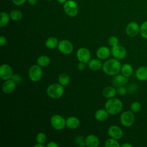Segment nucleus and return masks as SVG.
Wrapping results in <instances>:
<instances>
[{
  "mask_svg": "<svg viewBox=\"0 0 147 147\" xmlns=\"http://www.w3.org/2000/svg\"><path fill=\"white\" fill-rule=\"evenodd\" d=\"M121 64L117 59H111L106 61L102 65L103 71L106 75L114 76L119 73L121 69Z\"/></svg>",
  "mask_w": 147,
  "mask_h": 147,
  "instance_id": "f257e3e1",
  "label": "nucleus"
},
{
  "mask_svg": "<svg viewBox=\"0 0 147 147\" xmlns=\"http://www.w3.org/2000/svg\"><path fill=\"white\" fill-rule=\"evenodd\" d=\"M123 104L122 101L117 98L109 99L105 103V109L110 115H117L122 110Z\"/></svg>",
  "mask_w": 147,
  "mask_h": 147,
  "instance_id": "f03ea898",
  "label": "nucleus"
},
{
  "mask_svg": "<svg viewBox=\"0 0 147 147\" xmlns=\"http://www.w3.org/2000/svg\"><path fill=\"white\" fill-rule=\"evenodd\" d=\"M48 95L52 99H58L62 96L64 93L63 86L60 83H54L49 85L47 90Z\"/></svg>",
  "mask_w": 147,
  "mask_h": 147,
  "instance_id": "7ed1b4c3",
  "label": "nucleus"
},
{
  "mask_svg": "<svg viewBox=\"0 0 147 147\" xmlns=\"http://www.w3.org/2000/svg\"><path fill=\"white\" fill-rule=\"evenodd\" d=\"M64 12L71 17L76 16L78 13V6L75 1L68 0L63 5Z\"/></svg>",
  "mask_w": 147,
  "mask_h": 147,
  "instance_id": "20e7f679",
  "label": "nucleus"
},
{
  "mask_svg": "<svg viewBox=\"0 0 147 147\" xmlns=\"http://www.w3.org/2000/svg\"><path fill=\"white\" fill-rule=\"evenodd\" d=\"M135 121V117L131 111H126L122 113L120 116V122L125 127L132 126Z\"/></svg>",
  "mask_w": 147,
  "mask_h": 147,
  "instance_id": "39448f33",
  "label": "nucleus"
},
{
  "mask_svg": "<svg viewBox=\"0 0 147 147\" xmlns=\"http://www.w3.org/2000/svg\"><path fill=\"white\" fill-rule=\"evenodd\" d=\"M28 75L32 81L34 82L39 81L42 75V71L41 67L38 64L31 66L29 69Z\"/></svg>",
  "mask_w": 147,
  "mask_h": 147,
  "instance_id": "423d86ee",
  "label": "nucleus"
},
{
  "mask_svg": "<svg viewBox=\"0 0 147 147\" xmlns=\"http://www.w3.org/2000/svg\"><path fill=\"white\" fill-rule=\"evenodd\" d=\"M51 124L56 130H61L64 128L66 125V121L60 115H53L51 118Z\"/></svg>",
  "mask_w": 147,
  "mask_h": 147,
  "instance_id": "0eeeda50",
  "label": "nucleus"
},
{
  "mask_svg": "<svg viewBox=\"0 0 147 147\" xmlns=\"http://www.w3.org/2000/svg\"><path fill=\"white\" fill-rule=\"evenodd\" d=\"M59 51L63 54L69 55L72 52L73 45L72 43L67 40H62L59 41L58 44Z\"/></svg>",
  "mask_w": 147,
  "mask_h": 147,
  "instance_id": "6e6552de",
  "label": "nucleus"
},
{
  "mask_svg": "<svg viewBox=\"0 0 147 147\" xmlns=\"http://www.w3.org/2000/svg\"><path fill=\"white\" fill-rule=\"evenodd\" d=\"M111 53L115 59L118 60H121L124 59L126 56V49L119 45H117L114 47H112L111 49Z\"/></svg>",
  "mask_w": 147,
  "mask_h": 147,
  "instance_id": "1a4fd4ad",
  "label": "nucleus"
},
{
  "mask_svg": "<svg viewBox=\"0 0 147 147\" xmlns=\"http://www.w3.org/2000/svg\"><path fill=\"white\" fill-rule=\"evenodd\" d=\"M76 56L80 62L87 63L91 59V53L88 49L81 48L78 50Z\"/></svg>",
  "mask_w": 147,
  "mask_h": 147,
  "instance_id": "9d476101",
  "label": "nucleus"
},
{
  "mask_svg": "<svg viewBox=\"0 0 147 147\" xmlns=\"http://www.w3.org/2000/svg\"><path fill=\"white\" fill-rule=\"evenodd\" d=\"M13 72L11 67L7 64H3L0 67V77L2 80H6L11 79Z\"/></svg>",
  "mask_w": 147,
  "mask_h": 147,
  "instance_id": "9b49d317",
  "label": "nucleus"
},
{
  "mask_svg": "<svg viewBox=\"0 0 147 147\" xmlns=\"http://www.w3.org/2000/svg\"><path fill=\"white\" fill-rule=\"evenodd\" d=\"M140 26L135 21L130 22L126 26V33L129 37H135L140 33Z\"/></svg>",
  "mask_w": 147,
  "mask_h": 147,
  "instance_id": "f8f14e48",
  "label": "nucleus"
},
{
  "mask_svg": "<svg viewBox=\"0 0 147 147\" xmlns=\"http://www.w3.org/2000/svg\"><path fill=\"white\" fill-rule=\"evenodd\" d=\"M109 136L115 140H119L123 137V131L121 127L117 125L111 126L108 129Z\"/></svg>",
  "mask_w": 147,
  "mask_h": 147,
  "instance_id": "ddd939ff",
  "label": "nucleus"
},
{
  "mask_svg": "<svg viewBox=\"0 0 147 147\" xmlns=\"http://www.w3.org/2000/svg\"><path fill=\"white\" fill-rule=\"evenodd\" d=\"M128 82L127 77L125 76L123 74H117L114 75L112 79V84L115 87H119L123 86Z\"/></svg>",
  "mask_w": 147,
  "mask_h": 147,
  "instance_id": "4468645a",
  "label": "nucleus"
},
{
  "mask_svg": "<svg viewBox=\"0 0 147 147\" xmlns=\"http://www.w3.org/2000/svg\"><path fill=\"white\" fill-rule=\"evenodd\" d=\"M16 86V83L12 79H10L5 80V82L3 83L2 89L4 93L9 94L14 90Z\"/></svg>",
  "mask_w": 147,
  "mask_h": 147,
  "instance_id": "2eb2a0df",
  "label": "nucleus"
},
{
  "mask_svg": "<svg viewBox=\"0 0 147 147\" xmlns=\"http://www.w3.org/2000/svg\"><path fill=\"white\" fill-rule=\"evenodd\" d=\"M85 144L88 147H97L99 145V140L96 136L90 134L85 138Z\"/></svg>",
  "mask_w": 147,
  "mask_h": 147,
  "instance_id": "dca6fc26",
  "label": "nucleus"
},
{
  "mask_svg": "<svg viewBox=\"0 0 147 147\" xmlns=\"http://www.w3.org/2000/svg\"><path fill=\"white\" fill-rule=\"evenodd\" d=\"M111 51L106 47H102L96 51V56L99 59L105 60L110 55Z\"/></svg>",
  "mask_w": 147,
  "mask_h": 147,
  "instance_id": "f3484780",
  "label": "nucleus"
},
{
  "mask_svg": "<svg viewBox=\"0 0 147 147\" xmlns=\"http://www.w3.org/2000/svg\"><path fill=\"white\" fill-rule=\"evenodd\" d=\"M136 76L140 81L147 80V66H142L136 70Z\"/></svg>",
  "mask_w": 147,
  "mask_h": 147,
  "instance_id": "a211bd4d",
  "label": "nucleus"
},
{
  "mask_svg": "<svg viewBox=\"0 0 147 147\" xmlns=\"http://www.w3.org/2000/svg\"><path fill=\"white\" fill-rule=\"evenodd\" d=\"M80 125L79 119L76 117H70L66 120V126L71 129H75Z\"/></svg>",
  "mask_w": 147,
  "mask_h": 147,
  "instance_id": "6ab92c4d",
  "label": "nucleus"
},
{
  "mask_svg": "<svg viewBox=\"0 0 147 147\" xmlns=\"http://www.w3.org/2000/svg\"><path fill=\"white\" fill-rule=\"evenodd\" d=\"M109 117V113L105 109H99L95 113V119L100 122L106 121Z\"/></svg>",
  "mask_w": 147,
  "mask_h": 147,
  "instance_id": "aec40b11",
  "label": "nucleus"
},
{
  "mask_svg": "<svg viewBox=\"0 0 147 147\" xmlns=\"http://www.w3.org/2000/svg\"><path fill=\"white\" fill-rule=\"evenodd\" d=\"M102 94L106 98H114L117 94V90L114 87L108 86L103 89Z\"/></svg>",
  "mask_w": 147,
  "mask_h": 147,
  "instance_id": "412c9836",
  "label": "nucleus"
},
{
  "mask_svg": "<svg viewBox=\"0 0 147 147\" xmlns=\"http://www.w3.org/2000/svg\"><path fill=\"white\" fill-rule=\"evenodd\" d=\"M88 66L90 69L93 71H97L102 67V64L100 60L94 59L89 61L88 63Z\"/></svg>",
  "mask_w": 147,
  "mask_h": 147,
  "instance_id": "4be33fe9",
  "label": "nucleus"
},
{
  "mask_svg": "<svg viewBox=\"0 0 147 147\" xmlns=\"http://www.w3.org/2000/svg\"><path fill=\"white\" fill-rule=\"evenodd\" d=\"M121 71L122 74L128 78L132 75L133 72V69L130 64L125 63L122 65Z\"/></svg>",
  "mask_w": 147,
  "mask_h": 147,
  "instance_id": "5701e85b",
  "label": "nucleus"
},
{
  "mask_svg": "<svg viewBox=\"0 0 147 147\" xmlns=\"http://www.w3.org/2000/svg\"><path fill=\"white\" fill-rule=\"evenodd\" d=\"M59 42V41L57 38L51 37L47 40L45 42V45L49 49H54L58 46Z\"/></svg>",
  "mask_w": 147,
  "mask_h": 147,
  "instance_id": "b1692460",
  "label": "nucleus"
},
{
  "mask_svg": "<svg viewBox=\"0 0 147 147\" xmlns=\"http://www.w3.org/2000/svg\"><path fill=\"white\" fill-rule=\"evenodd\" d=\"M50 62V58L46 55H41L37 59V63L40 67H46L49 64Z\"/></svg>",
  "mask_w": 147,
  "mask_h": 147,
  "instance_id": "393cba45",
  "label": "nucleus"
},
{
  "mask_svg": "<svg viewBox=\"0 0 147 147\" xmlns=\"http://www.w3.org/2000/svg\"><path fill=\"white\" fill-rule=\"evenodd\" d=\"M0 16H1V21H0V26L1 28L5 26L8 22H9L10 20V15L5 12V11H2L0 13Z\"/></svg>",
  "mask_w": 147,
  "mask_h": 147,
  "instance_id": "a878e982",
  "label": "nucleus"
},
{
  "mask_svg": "<svg viewBox=\"0 0 147 147\" xmlns=\"http://www.w3.org/2000/svg\"><path fill=\"white\" fill-rule=\"evenodd\" d=\"M59 83L63 86H67L70 82V78L66 73H62L59 76Z\"/></svg>",
  "mask_w": 147,
  "mask_h": 147,
  "instance_id": "bb28decb",
  "label": "nucleus"
},
{
  "mask_svg": "<svg viewBox=\"0 0 147 147\" xmlns=\"http://www.w3.org/2000/svg\"><path fill=\"white\" fill-rule=\"evenodd\" d=\"M10 18L14 21H19L22 19V12L18 9H14L12 10L10 12Z\"/></svg>",
  "mask_w": 147,
  "mask_h": 147,
  "instance_id": "cd10ccee",
  "label": "nucleus"
},
{
  "mask_svg": "<svg viewBox=\"0 0 147 147\" xmlns=\"http://www.w3.org/2000/svg\"><path fill=\"white\" fill-rule=\"evenodd\" d=\"M140 33L142 38L147 39V21H145L141 24L140 26Z\"/></svg>",
  "mask_w": 147,
  "mask_h": 147,
  "instance_id": "c85d7f7f",
  "label": "nucleus"
},
{
  "mask_svg": "<svg viewBox=\"0 0 147 147\" xmlns=\"http://www.w3.org/2000/svg\"><path fill=\"white\" fill-rule=\"evenodd\" d=\"M105 146L106 147H120V144L117 140L111 138L108 139L106 141Z\"/></svg>",
  "mask_w": 147,
  "mask_h": 147,
  "instance_id": "c756f323",
  "label": "nucleus"
},
{
  "mask_svg": "<svg viewBox=\"0 0 147 147\" xmlns=\"http://www.w3.org/2000/svg\"><path fill=\"white\" fill-rule=\"evenodd\" d=\"M141 104L137 101L133 102L130 105V110L133 113H138L141 109Z\"/></svg>",
  "mask_w": 147,
  "mask_h": 147,
  "instance_id": "7c9ffc66",
  "label": "nucleus"
},
{
  "mask_svg": "<svg viewBox=\"0 0 147 147\" xmlns=\"http://www.w3.org/2000/svg\"><path fill=\"white\" fill-rule=\"evenodd\" d=\"M36 139L38 143L44 144L47 141V136L44 133L40 132L37 134Z\"/></svg>",
  "mask_w": 147,
  "mask_h": 147,
  "instance_id": "2f4dec72",
  "label": "nucleus"
},
{
  "mask_svg": "<svg viewBox=\"0 0 147 147\" xmlns=\"http://www.w3.org/2000/svg\"><path fill=\"white\" fill-rule=\"evenodd\" d=\"M108 43L109 44L111 47H114L117 45H118L119 43V40L116 36H111L109 37L108 40Z\"/></svg>",
  "mask_w": 147,
  "mask_h": 147,
  "instance_id": "473e14b6",
  "label": "nucleus"
},
{
  "mask_svg": "<svg viewBox=\"0 0 147 147\" xmlns=\"http://www.w3.org/2000/svg\"><path fill=\"white\" fill-rule=\"evenodd\" d=\"M75 142L81 147H84L86 146L85 138H84V137L82 136H79L76 137L75 138Z\"/></svg>",
  "mask_w": 147,
  "mask_h": 147,
  "instance_id": "72a5a7b5",
  "label": "nucleus"
},
{
  "mask_svg": "<svg viewBox=\"0 0 147 147\" xmlns=\"http://www.w3.org/2000/svg\"><path fill=\"white\" fill-rule=\"evenodd\" d=\"M127 92V90L123 86H121L117 87V94L119 95H125Z\"/></svg>",
  "mask_w": 147,
  "mask_h": 147,
  "instance_id": "f704fd0d",
  "label": "nucleus"
},
{
  "mask_svg": "<svg viewBox=\"0 0 147 147\" xmlns=\"http://www.w3.org/2000/svg\"><path fill=\"white\" fill-rule=\"evenodd\" d=\"M11 79L16 83H19L21 82L22 79L21 78V76L17 74H14L13 75Z\"/></svg>",
  "mask_w": 147,
  "mask_h": 147,
  "instance_id": "c9c22d12",
  "label": "nucleus"
},
{
  "mask_svg": "<svg viewBox=\"0 0 147 147\" xmlns=\"http://www.w3.org/2000/svg\"><path fill=\"white\" fill-rule=\"evenodd\" d=\"M136 89H137V86L134 84H132L129 87L127 92H129V93H133L135 91V90H136Z\"/></svg>",
  "mask_w": 147,
  "mask_h": 147,
  "instance_id": "e433bc0d",
  "label": "nucleus"
},
{
  "mask_svg": "<svg viewBox=\"0 0 147 147\" xmlns=\"http://www.w3.org/2000/svg\"><path fill=\"white\" fill-rule=\"evenodd\" d=\"M11 1L14 5L17 6L21 5L24 4L26 1H27V0H11Z\"/></svg>",
  "mask_w": 147,
  "mask_h": 147,
  "instance_id": "4c0bfd02",
  "label": "nucleus"
},
{
  "mask_svg": "<svg viewBox=\"0 0 147 147\" xmlns=\"http://www.w3.org/2000/svg\"><path fill=\"white\" fill-rule=\"evenodd\" d=\"M6 43V38L5 36H1L0 37V46L3 47Z\"/></svg>",
  "mask_w": 147,
  "mask_h": 147,
  "instance_id": "58836bf2",
  "label": "nucleus"
},
{
  "mask_svg": "<svg viewBox=\"0 0 147 147\" xmlns=\"http://www.w3.org/2000/svg\"><path fill=\"white\" fill-rule=\"evenodd\" d=\"M86 63H82V62H80L78 65V69L80 71H83L84 70L85 68H86Z\"/></svg>",
  "mask_w": 147,
  "mask_h": 147,
  "instance_id": "ea45409f",
  "label": "nucleus"
},
{
  "mask_svg": "<svg viewBox=\"0 0 147 147\" xmlns=\"http://www.w3.org/2000/svg\"><path fill=\"white\" fill-rule=\"evenodd\" d=\"M48 147H58L59 145L54 141H51L49 142L47 145Z\"/></svg>",
  "mask_w": 147,
  "mask_h": 147,
  "instance_id": "a19ab883",
  "label": "nucleus"
},
{
  "mask_svg": "<svg viewBox=\"0 0 147 147\" xmlns=\"http://www.w3.org/2000/svg\"><path fill=\"white\" fill-rule=\"evenodd\" d=\"M27 2L30 5H35L37 2V0H27Z\"/></svg>",
  "mask_w": 147,
  "mask_h": 147,
  "instance_id": "79ce46f5",
  "label": "nucleus"
},
{
  "mask_svg": "<svg viewBox=\"0 0 147 147\" xmlns=\"http://www.w3.org/2000/svg\"><path fill=\"white\" fill-rule=\"evenodd\" d=\"M122 147H132V145L129 143H125L121 145Z\"/></svg>",
  "mask_w": 147,
  "mask_h": 147,
  "instance_id": "37998d69",
  "label": "nucleus"
},
{
  "mask_svg": "<svg viewBox=\"0 0 147 147\" xmlns=\"http://www.w3.org/2000/svg\"><path fill=\"white\" fill-rule=\"evenodd\" d=\"M45 145H43V144H40V143H38L37 144L34 145V147H44Z\"/></svg>",
  "mask_w": 147,
  "mask_h": 147,
  "instance_id": "c03bdc74",
  "label": "nucleus"
},
{
  "mask_svg": "<svg viewBox=\"0 0 147 147\" xmlns=\"http://www.w3.org/2000/svg\"><path fill=\"white\" fill-rule=\"evenodd\" d=\"M67 1H68V0H57V1H58V2L59 3H64Z\"/></svg>",
  "mask_w": 147,
  "mask_h": 147,
  "instance_id": "a18cd8bd",
  "label": "nucleus"
},
{
  "mask_svg": "<svg viewBox=\"0 0 147 147\" xmlns=\"http://www.w3.org/2000/svg\"><path fill=\"white\" fill-rule=\"evenodd\" d=\"M47 1H53V0H47Z\"/></svg>",
  "mask_w": 147,
  "mask_h": 147,
  "instance_id": "49530a36",
  "label": "nucleus"
},
{
  "mask_svg": "<svg viewBox=\"0 0 147 147\" xmlns=\"http://www.w3.org/2000/svg\"><path fill=\"white\" fill-rule=\"evenodd\" d=\"M73 1H76V0H73Z\"/></svg>",
  "mask_w": 147,
  "mask_h": 147,
  "instance_id": "de8ad7c7",
  "label": "nucleus"
}]
</instances>
